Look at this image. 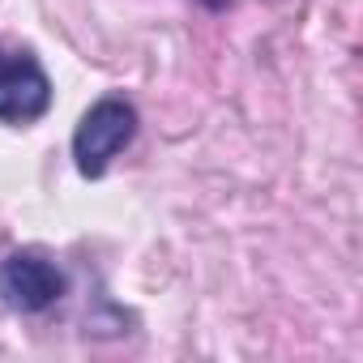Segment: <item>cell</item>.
Here are the masks:
<instances>
[{
    "label": "cell",
    "instance_id": "6da1fadb",
    "mask_svg": "<svg viewBox=\"0 0 363 363\" xmlns=\"http://www.w3.org/2000/svg\"><path fill=\"white\" fill-rule=\"evenodd\" d=\"M133 137H137V107H133L128 99H120V94L99 99V103L82 116V124H77V133H73L77 171L90 175V179L103 175L107 162H111Z\"/></svg>",
    "mask_w": 363,
    "mask_h": 363
},
{
    "label": "cell",
    "instance_id": "3957f363",
    "mask_svg": "<svg viewBox=\"0 0 363 363\" xmlns=\"http://www.w3.org/2000/svg\"><path fill=\"white\" fill-rule=\"evenodd\" d=\"M65 295V274L43 252H13L0 265V299L18 312H43Z\"/></svg>",
    "mask_w": 363,
    "mask_h": 363
},
{
    "label": "cell",
    "instance_id": "277c9868",
    "mask_svg": "<svg viewBox=\"0 0 363 363\" xmlns=\"http://www.w3.org/2000/svg\"><path fill=\"white\" fill-rule=\"evenodd\" d=\"M206 5H210V9H223V5H227V0H206Z\"/></svg>",
    "mask_w": 363,
    "mask_h": 363
},
{
    "label": "cell",
    "instance_id": "7a4b0ae2",
    "mask_svg": "<svg viewBox=\"0 0 363 363\" xmlns=\"http://www.w3.org/2000/svg\"><path fill=\"white\" fill-rule=\"evenodd\" d=\"M52 107V82L43 65L22 52L0 43V120L5 124H30Z\"/></svg>",
    "mask_w": 363,
    "mask_h": 363
}]
</instances>
